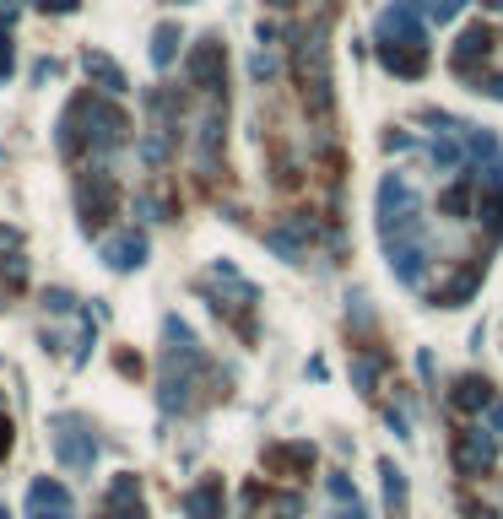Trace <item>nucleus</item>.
I'll return each instance as SVG.
<instances>
[{
    "mask_svg": "<svg viewBox=\"0 0 503 519\" xmlns=\"http://www.w3.org/2000/svg\"><path fill=\"white\" fill-rule=\"evenodd\" d=\"M228 374L206 357V346L195 341V330L179 314L163 319V357H157V406L168 417H190L211 401L228 395Z\"/></svg>",
    "mask_w": 503,
    "mask_h": 519,
    "instance_id": "f257e3e1",
    "label": "nucleus"
},
{
    "mask_svg": "<svg viewBox=\"0 0 503 519\" xmlns=\"http://www.w3.org/2000/svg\"><path fill=\"white\" fill-rule=\"evenodd\" d=\"M374 49H379V60H385L390 76H406V82H412V76L428 71V33H422L412 0H395L390 11H379Z\"/></svg>",
    "mask_w": 503,
    "mask_h": 519,
    "instance_id": "f03ea898",
    "label": "nucleus"
},
{
    "mask_svg": "<svg viewBox=\"0 0 503 519\" xmlns=\"http://www.w3.org/2000/svg\"><path fill=\"white\" fill-rule=\"evenodd\" d=\"M119 206H125V190H119L109 163H82L76 173V217H82V233H109Z\"/></svg>",
    "mask_w": 503,
    "mask_h": 519,
    "instance_id": "7ed1b4c3",
    "label": "nucleus"
},
{
    "mask_svg": "<svg viewBox=\"0 0 503 519\" xmlns=\"http://www.w3.org/2000/svg\"><path fill=\"white\" fill-rule=\"evenodd\" d=\"M449 65H455V76L476 92H487V98H503V65H498V38L493 28H466L455 44V55H449Z\"/></svg>",
    "mask_w": 503,
    "mask_h": 519,
    "instance_id": "20e7f679",
    "label": "nucleus"
},
{
    "mask_svg": "<svg viewBox=\"0 0 503 519\" xmlns=\"http://www.w3.org/2000/svg\"><path fill=\"white\" fill-rule=\"evenodd\" d=\"M49 449H55L65 476H92V465H98V428L82 411H55L49 417Z\"/></svg>",
    "mask_w": 503,
    "mask_h": 519,
    "instance_id": "39448f33",
    "label": "nucleus"
},
{
    "mask_svg": "<svg viewBox=\"0 0 503 519\" xmlns=\"http://www.w3.org/2000/svg\"><path fill=\"white\" fill-rule=\"evenodd\" d=\"M184 87H190L195 98L228 92V49H222V38H201V44L184 55Z\"/></svg>",
    "mask_w": 503,
    "mask_h": 519,
    "instance_id": "423d86ee",
    "label": "nucleus"
},
{
    "mask_svg": "<svg viewBox=\"0 0 503 519\" xmlns=\"http://www.w3.org/2000/svg\"><path fill=\"white\" fill-rule=\"evenodd\" d=\"M92 519H152L147 514V492H141V476L136 471L109 476V487H103L98 514H92Z\"/></svg>",
    "mask_w": 503,
    "mask_h": 519,
    "instance_id": "0eeeda50",
    "label": "nucleus"
},
{
    "mask_svg": "<svg viewBox=\"0 0 503 519\" xmlns=\"http://www.w3.org/2000/svg\"><path fill=\"white\" fill-rule=\"evenodd\" d=\"M98 255H103L109 271H141L147 255H152V244H147V233H141V228H109L98 238Z\"/></svg>",
    "mask_w": 503,
    "mask_h": 519,
    "instance_id": "6e6552de",
    "label": "nucleus"
},
{
    "mask_svg": "<svg viewBox=\"0 0 503 519\" xmlns=\"http://www.w3.org/2000/svg\"><path fill=\"white\" fill-rule=\"evenodd\" d=\"M22 519H82V514H76V498H71V487H65L60 476H33L28 514Z\"/></svg>",
    "mask_w": 503,
    "mask_h": 519,
    "instance_id": "1a4fd4ad",
    "label": "nucleus"
},
{
    "mask_svg": "<svg viewBox=\"0 0 503 519\" xmlns=\"http://www.w3.org/2000/svg\"><path fill=\"white\" fill-rule=\"evenodd\" d=\"M314 233H320V222H314V217H282V222H271V228H266V249H276L282 260H303V255H309V244H314Z\"/></svg>",
    "mask_w": 503,
    "mask_h": 519,
    "instance_id": "9d476101",
    "label": "nucleus"
},
{
    "mask_svg": "<svg viewBox=\"0 0 503 519\" xmlns=\"http://www.w3.org/2000/svg\"><path fill=\"white\" fill-rule=\"evenodd\" d=\"M493 455H498V433H476V428L455 433V465L466 476H487L493 471Z\"/></svg>",
    "mask_w": 503,
    "mask_h": 519,
    "instance_id": "9b49d317",
    "label": "nucleus"
},
{
    "mask_svg": "<svg viewBox=\"0 0 503 519\" xmlns=\"http://www.w3.org/2000/svg\"><path fill=\"white\" fill-rule=\"evenodd\" d=\"M184 519H228V487H222V476H201L190 492H184Z\"/></svg>",
    "mask_w": 503,
    "mask_h": 519,
    "instance_id": "f8f14e48",
    "label": "nucleus"
},
{
    "mask_svg": "<svg viewBox=\"0 0 503 519\" xmlns=\"http://www.w3.org/2000/svg\"><path fill=\"white\" fill-rule=\"evenodd\" d=\"M82 71H87V82L98 87L103 98H125V92H130V76L119 71V65L103 55V49H87V55H82Z\"/></svg>",
    "mask_w": 503,
    "mask_h": 519,
    "instance_id": "ddd939ff",
    "label": "nucleus"
},
{
    "mask_svg": "<svg viewBox=\"0 0 503 519\" xmlns=\"http://www.w3.org/2000/svg\"><path fill=\"white\" fill-rule=\"evenodd\" d=\"M266 471H276V476L314 471V444H271L266 449Z\"/></svg>",
    "mask_w": 503,
    "mask_h": 519,
    "instance_id": "4468645a",
    "label": "nucleus"
},
{
    "mask_svg": "<svg viewBox=\"0 0 503 519\" xmlns=\"http://www.w3.org/2000/svg\"><path fill=\"white\" fill-rule=\"evenodd\" d=\"M179 44H184L179 22H157V28H152V65H157V71H168V65L179 60Z\"/></svg>",
    "mask_w": 503,
    "mask_h": 519,
    "instance_id": "2eb2a0df",
    "label": "nucleus"
},
{
    "mask_svg": "<svg viewBox=\"0 0 503 519\" xmlns=\"http://www.w3.org/2000/svg\"><path fill=\"white\" fill-rule=\"evenodd\" d=\"M379 476H385V514L390 519H406V476L395 460H379Z\"/></svg>",
    "mask_w": 503,
    "mask_h": 519,
    "instance_id": "dca6fc26",
    "label": "nucleus"
},
{
    "mask_svg": "<svg viewBox=\"0 0 503 519\" xmlns=\"http://www.w3.org/2000/svg\"><path fill=\"white\" fill-rule=\"evenodd\" d=\"M0 287H6V292H22V287H28V255H22V249L0 260Z\"/></svg>",
    "mask_w": 503,
    "mask_h": 519,
    "instance_id": "f3484780",
    "label": "nucleus"
},
{
    "mask_svg": "<svg viewBox=\"0 0 503 519\" xmlns=\"http://www.w3.org/2000/svg\"><path fill=\"white\" fill-rule=\"evenodd\" d=\"M11 71H17V49H11V17H0V87L11 82Z\"/></svg>",
    "mask_w": 503,
    "mask_h": 519,
    "instance_id": "a211bd4d",
    "label": "nucleus"
},
{
    "mask_svg": "<svg viewBox=\"0 0 503 519\" xmlns=\"http://www.w3.org/2000/svg\"><path fill=\"white\" fill-rule=\"evenodd\" d=\"M44 309L49 314H76V292L71 287H44Z\"/></svg>",
    "mask_w": 503,
    "mask_h": 519,
    "instance_id": "6ab92c4d",
    "label": "nucleus"
},
{
    "mask_svg": "<svg viewBox=\"0 0 503 519\" xmlns=\"http://www.w3.org/2000/svg\"><path fill=\"white\" fill-rule=\"evenodd\" d=\"M412 6H417V11H428L433 22H449V17L460 11V0H412Z\"/></svg>",
    "mask_w": 503,
    "mask_h": 519,
    "instance_id": "aec40b11",
    "label": "nucleus"
},
{
    "mask_svg": "<svg viewBox=\"0 0 503 519\" xmlns=\"http://www.w3.org/2000/svg\"><path fill=\"white\" fill-rule=\"evenodd\" d=\"M249 76H255V82H271V76H276V55H271V49H260V55L249 60Z\"/></svg>",
    "mask_w": 503,
    "mask_h": 519,
    "instance_id": "412c9836",
    "label": "nucleus"
},
{
    "mask_svg": "<svg viewBox=\"0 0 503 519\" xmlns=\"http://www.w3.org/2000/svg\"><path fill=\"white\" fill-rule=\"evenodd\" d=\"M11 444H17V428H11L6 406H0V465H6V455H11Z\"/></svg>",
    "mask_w": 503,
    "mask_h": 519,
    "instance_id": "4be33fe9",
    "label": "nucleus"
},
{
    "mask_svg": "<svg viewBox=\"0 0 503 519\" xmlns=\"http://www.w3.org/2000/svg\"><path fill=\"white\" fill-rule=\"evenodd\" d=\"M17 249H22V228H6V222H0V260L17 255Z\"/></svg>",
    "mask_w": 503,
    "mask_h": 519,
    "instance_id": "5701e85b",
    "label": "nucleus"
},
{
    "mask_svg": "<svg viewBox=\"0 0 503 519\" xmlns=\"http://www.w3.org/2000/svg\"><path fill=\"white\" fill-rule=\"evenodd\" d=\"M38 11H49V17H71L76 6H82V0H33Z\"/></svg>",
    "mask_w": 503,
    "mask_h": 519,
    "instance_id": "b1692460",
    "label": "nucleus"
},
{
    "mask_svg": "<svg viewBox=\"0 0 503 519\" xmlns=\"http://www.w3.org/2000/svg\"><path fill=\"white\" fill-rule=\"evenodd\" d=\"M114 368L125 379H141V357H130V352H114Z\"/></svg>",
    "mask_w": 503,
    "mask_h": 519,
    "instance_id": "393cba45",
    "label": "nucleus"
},
{
    "mask_svg": "<svg viewBox=\"0 0 503 519\" xmlns=\"http://www.w3.org/2000/svg\"><path fill=\"white\" fill-rule=\"evenodd\" d=\"M330 519H368V509L357 498H347V503H336V514H330Z\"/></svg>",
    "mask_w": 503,
    "mask_h": 519,
    "instance_id": "a878e982",
    "label": "nucleus"
},
{
    "mask_svg": "<svg viewBox=\"0 0 503 519\" xmlns=\"http://www.w3.org/2000/svg\"><path fill=\"white\" fill-rule=\"evenodd\" d=\"M55 71H60L55 60H38V65H33V82H49V76H55Z\"/></svg>",
    "mask_w": 503,
    "mask_h": 519,
    "instance_id": "bb28decb",
    "label": "nucleus"
},
{
    "mask_svg": "<svg viewBox=\"0 0 503 519\" xmlns=\"http://www.w3.org/2000/svg\"><path fill=\"white\" fill-rule=\"evenodd\" d=\"M0 519H11V509H6V503H0Z\"/></svg>",
    "mask_w": 503,
    "mask_h": 519,
    "instance_id": "cd10ccee",
    "label": "nucleus"
},
{
    "mask_svg": "<svg viewBox=\"0 0 503 519\" xmlns=\"http://www.w3.org/2000/svg\"><path fill=\"white\" fill-rule=\"evenodd\" d=\"M487 6H493V11H503V0H487Z\"/></svg>",
    "mask_w": 503,
    "mask_h": 519,
    "instance_id": "c85d7f7f",
    "label": "nucleus"
},
{
    "mask_svg": "<svg viewBox=\"0 0 503 519\" xmlns=\"http://www.w3.org/2000/svg\"><path fill=\"white\" fill-rule=\"evenodd\" d=\"M168 6H190V0H168Z\"/></svg>",
    "mask_w": 503,
    "mask_h": 519,
    "instance_id": "c756f323",
    "label": "nucleus"
},
{
    "mask_svg": "<svg viewBox=\"0 0 503 519\" xmlns=\"http://www.w3.org/2000/svg\"><path fill=\"white\" fill-rule=\"evenodd\" d=\"M0 303H6V287H0Z\"/></svg>",
    "mask_w": 503,
    "mask_h": 519,
    "instance_id": "7c9ffc66",
    "label": "nucleus"
}]
</instances>
